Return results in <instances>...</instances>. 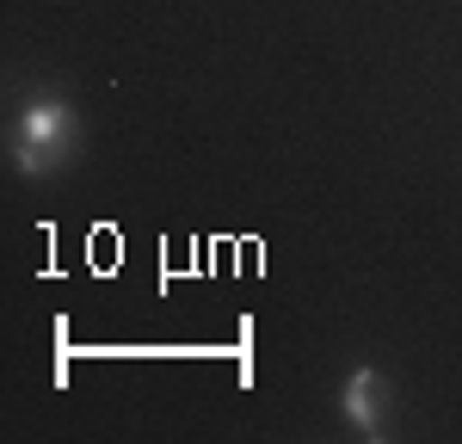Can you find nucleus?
Masks as SVG:
<instances>
[{
    "instance_id": "obj_1",
    "label": "nucleus",
    "mask_w": 462,
    "mask_h": 444,
    "mask_svg": "<svg viewBox=\"0 0 462 444\" xmlns=\"http://www.w3.org/2000/svg\"><path fill=\"white\" fill-rule=\"evenodd\" d=\"M74 143H80L74 106L43 93V99H32V106L19 111V124H13V167H19L25 180H43V173H56L74 154Z\"/></svg>"
},
{
    "instance_id": "obj_2",
    "label": "nucleus",
    "mask_w": 462,
    "mask_h": 444,
    "mask_svg": "<svg viewBox=\"0 0 462 444\" xmlns=\"http://www.w3.org/2000/svg\"><path fill=\"white\" fill-rule=\"evenodd\" d=\"M339 407H346V420H352L357 439H383V376H376L370 365H357L352 376H346Z\"/></svg>"
}]
</instances>
